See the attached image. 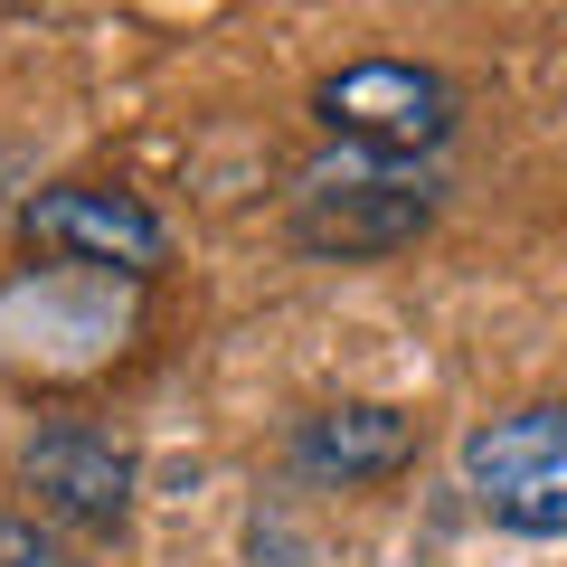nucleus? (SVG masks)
<instances>
[{
  "label": "nucleus",
  "mask_w": 567,
  "mask_h": 567,
  "mask_svg": "<svg viewBox=\"0 0 567 567\" xmlns=\"http://www.w3.org/2000/svg\"><path fill=\"white\" fill-rule=\"evenodd\" d=\"M133 341V284L95 265H20L0 284V369L85 379Z\"/></svg>",
  "instance_id": "1"
},
{
  "label": "nucleus",
  "mask_w": 567,
  "mask_h": 567,
  "mask_svg": "<svg viewBox=\"0 0 567 567\" xmlns=\"http://www.w3.org/2000/svg\"><path fill=\"white\" fill-rule=\"evenodd\" d=\"M435 227V181L416 162H322L303 171L293 189V246L303 256H341V265H369V256H398Z\"/></svg>",
  "instance_id": "2"
},
{
  "label": "nucleus",
  "mask_w": 567,
  "mask_h": 567,
  "mask_svg": "<svg viewBox=\"0 0 567 567\" xmlns=\"http://www.w3.org/2000/svg\"><path fill=\"white\" fill-rule=\"evenodd\" d=\"M464 492L511 539H567V406H502L464 435Z\"/></svg>",
  "instance_id": "3"
},
{
  "label": "nucleus",
  "mask_w": 567,
  "mask_h": 567,
  "mask_svg": "<svg viewBox=\"0 0 567 567\" xmlns=\"http://www.w3.org/2000/svg\"><path fill=\"white\" fill-rule=\"evenodd\" d=\"M312 114L341 152L369 162H425L454 142V85L416 58H350L341 76L312 85Z\"/></svg>",
  "instance_id": "4"
},
{
  "label": "nucleus",
  "mask_w": 567,
  "mask_h": 567,
  "mask_svg": "<svg viewBox=\"0 0 567 567\" xmlns=\"http://www.w3.org/2000/svg\"><path fill=\"white\" fill-rule=\"evenodd\" d=\"M20 237H29V256H48V265H95V275H123V284H142V275L171 265L162 208H142L133 189H104V181L39 189V199L20 208Z\"/></svg>",
  "instance_id": "5"
},
{
  "label": "nucleus",
  "mask_w": 567,
  "mask_h": 567,
  "mask_svg": "<svg viewBox=\"0 0 567 567\" xmlns=\"http://www.w3.org/2000/svg\"><path fill=\"white\" fill-rule=\"evenodd\" d=\"M20 483L39 492V511H58V520H76V529H123L142 464H133L123 435H104V425H85V416H58V425H39L20 445Z\"/></svg>",
  "instance_id": "6"
},
{
  "label": "nucleus",
  "mask_w": 567,
  "mask_h": 567,
  "mask_svg": "<svg viewBox=\"0 0 567 567\" xmlns=\"http://www.w3.org/2000/svg\"><path fill=\"white\" fill-rule=\"evenodd\" d=\"M293 464L312 473V483H388V473L416 464V425L398 416V406H369V398H341L322 406V416L293 425Z\"/></svg>",
  "instance_id": "7"
},
{
  "label": "nucleus",
  "mask_w": 567,
  "mask_h": 567,
  "mask_svg": "<svg viewBox=\"0 0 567 567\" xmlns=\"http://www.w3.org/2000/svg\"><path fill=\"white\" fill-rule=\"evenodd\" d=\"M0 567H85L48 520H0Z\"/></svg>",
  "instance_id": "8"
}]
</instances>
